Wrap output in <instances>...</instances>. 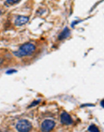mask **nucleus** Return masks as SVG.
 Wrapping results in <instances>:
<instances>
[{"label": "nucleus", "instance_id": "nucleus-7", "mask_svg": "<svg viewBox=\"0 0 104 132\" xmlns=\"http://www.w3.org/2000/svg\"><path fill=\"white\" fill-rule=\"evenodd\" d=\"M88 130L89 131H92V132H99V129L96 127V126L94 125V124H92L89 126L88 128Z\"/></svg>", "mask_w": 104, "mask_h": 132}, {"label": "nucleus", "instance_id": "nucleus-5", "mask_svg": "<svg viewBox=\"0 0 104 132\" xmlns=\"http://www.w3.org/2000/svg\"><path fill=\"white\" fill-rule=\"evenodd\" d=\"M29 21V18L25 16H18L14 21V24L17 27H21L26 24Z\"/></svg>", "mask_w": 104, "mask_h": 132}, {"label": "nucleus", "instance_id": "nucleus-8", "mask_svg": "<svg viewBox=\"0 0 104 132\" xmlns=\"http://www.w3.org/2000/svg\"><path fill=\"white\" fill-rule=\"evenodd\" d=\"M21 0H6V3L9 5H14L19 3Z\"/></svg>", "mask_w": 104, "mask_h": 132}, {"label": "nucleus", "instance_id": "nucleus-9", "mask_svg": "<svg viewBox=\"0 0 104 132\" xmlns=\"http://www.w3.org/2000/svg\"><path fill=\"white\" fill-rule=\"evenodd\" d=\"M40 102H41V100H40V99H39V100H34V101H33L32 103L30 104V106H29L28 108L33 107V106H35L36 105H37V104L40 103Z\"/></svg>", "mask_w": 104, "mask_h": 132}, {"label": "nucleus", "instance_id": "nucleus-3", "mask_svg": "<svg viewBox=\"0 0 104 132\" xmlns=\"http://www.w3.org/2000/svg\"><path fill=\"white\" fill-rule=\"evenodd\" d=\"M55 126V122L51 120H46L41 124V130L42 131L48 132L54 129Z\"/></svg>", "mask_w": 104, "mask_h": 132}, {"label": "nucleus", "instance_id": "nucleus-11", "mask_svg": "<svg viewBox=\"0 0 104 132\" xmlns=\"http://www.w3.org/2000/svg\"><path fill=\"white\" fill-rule=\"evenodd\" d=\"M101 105L102 106V107L104 108V99H103L101 102Z\"/></svg>", "mask_w": 104, "mask_h": 132}, {"label": "nucleus", "instance_id": "nucleus-2", "mask_svg": "<svg viewBox=\"0 0 104 132\" xmlns=\"http://www.w3.org/2000/svg\"><path fill=\"white\" fill-rule=\"evenodd\" d=\"M16 129L19 132H28L32 129L31 123L27 120H21L17 122Z\"/></svg>", "mask_w": 104, "mask_h": 132}, {"label": "nucleus", "instance_id": "nucleus-4", "mask_svg": "<svg viewBox=\"0 0 104 132\" xmlns=\"http://www.w3.org/2000/svg\"><path fill=\"white\" fill-rule=\"evenodd\" d=\"M60 121L64 125L69 126L73 123V120L68 113L63 112L60 115Z\"/></svg>", "mask_w": 104, "mask_h": 132}, {"label": "nucleus", "instance_id": "nucleus-1", "mask_svg": "<svg viewBox=\"0 0 104 132\" xmlns=\"http://www.w3.org/2000/svg\"><path fill=\"white\" fill-rule=\"evenodd\" d=\"M35 50L36 46L33 44L27 43H24L21 46H20L19 49L15 52H13V54L17 57H23V56L31 55L33 54Z\"/></svg>", "mask_w": 104, "mask_h": 132}, {"label": "nucleus", "instance_id": "nucleus-6", "mask_svg": "<svg viewBox=\"0 0 104 132\" xmlns=\"http://www.w3.org/2000/svg\"><path fill=\"white\" fill-rule=\"evenodd\" d=\"M70 34V31L67 27H65L61 32L58 35V38L59 40H63L68 37Z\"/></svg>", "mask_w": 104, "mask_h": 132}, {"label": "nucleus", "instance_id": "nucleus-10", "mask_svg": "<svg viewBox=\"0 0 104 132\" xmlns=\"http://www.w3.org/2000/svg\"><path fill=\"white\" fill-rule=\"evenodd\" d=\"M16 72H17V71H16V70H14V69L10 70L7 71L6 74H7V75H11V74H13V73H16Z\"/></svg>", "mask_w": 104, "mask_h": 132}]
</instances>
